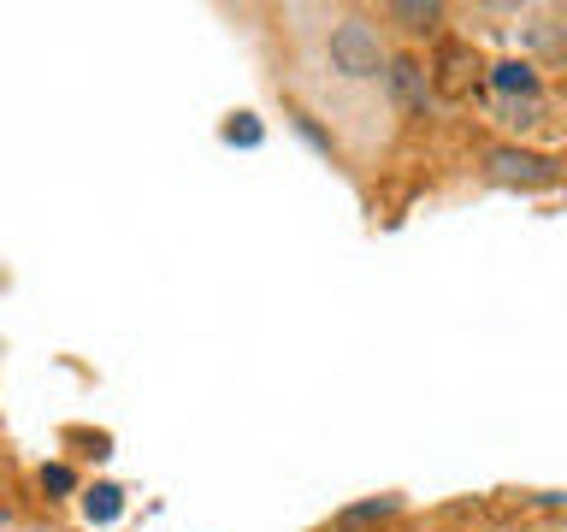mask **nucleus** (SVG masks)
Masks as SVG:
<instances>
[{
  "instance_id": "1",
  "label": "nucleus",
  "mask_w": 567,
  "mask_h": 532,
  "mask_svg": "<svg viewBox=\"0 0 567 532\" xmlns=\"http://www.w3.org/2000/svg\"><path fill=\"white\" fill-rule=\"evenodd\" d=\"M325 66L337 71V77H349V83H384L390 54H384L373 24L349 12V18H337V24L325 30Z\"/></svg>"
},
{
  "instance_id": "2",
  "label": "nucleus",
  "mask_w": 567,
  "mask_h": 532,
  "mask_svg": "<svg viewBox=\"0 0 567 532\" xmlns=\"http://www.w3.org/2000/svg\"><path fill=\"white\" fill-rule=\"evenodd\" d=\"M485 178H491V184H508V190H550V184H562V160L508 142V148H491V154H485Z\"/></svg>"
},
{
  "instance_id": "3",
  "label": "nucleus",
  "mask_w": 567,
  "mask_h": 532,
  "mask_svg": "<svg viewBox=\"0 0 567 532\" xmlns=\"http://www.w3.org/2000/svg\"><path fill=\"white\" fill-rule=\"evenodd\" d=\"M426 77H432V95H443V101H467V89H473V77H479V54H473L467 42H443L438 66H426Z\"/></svg>"
},
{
  "instance_id": "4",
  "label": "nucleus",
  "mask_w": 567,
  "mask_h": 532,
  "mask_svg": "<svg viewBox=\"0 0 567 532\" xmlns=\"http://www.w3.org/2000/svg\"><path fill=\"white\" fill-rule=\"evenodd\" d=\"M520 48H526L520 60H532V54L538 60H567V24L556 12H526L520 18Z\"/></svg>"
},
{
  "instance_id": "5",
  "label": "nucleus",
  "mask_w": 567,
  "mask_h": 532,
  "mask_svg": "<svg viewBox=\"0 0 567 532\" xmlns=\"http://www.w3.org/2000/svg\"><path fill=\"white\" fill-rule=\"evenodd\" d=\"M384 83H390V95H396L402 113H420L426 95H432V77H426V66H420L414 54H396V60L384 66Z\"/></svg>"
},
{
  "instance_id": "6",
  "label": "nucleus",
  "mask_w": 567,
  "mask_h": 532,
  "mask_svg": "<svg viewBox=\"0 0 567 532\" xmlns=\"http://www.w3.org/2000/svg\"><path fill=\"white\" fill-rule=\"evenodd\" d=\"M491 95L497 101H532V95H544V77L532 60H497L491 66Z\"/></svg>"
},
{
  "instance_id": "7",
  "label": "nucleus",
  "mask_w": 567,
  "mask_h": 532,
  "mask_svg": "<svg viewBox=\"0 0 567 532\" xmlns=\"http://www.w3.org/2000/svg\"><path fill=\"white\" fill-rule=\"evenodd\" d=\"M491 113H497V125H503V131L526 136V131H538V125H544V95H532V101H497Z\"/></svg>"
},
{
  "instance_id": "8",
  "label": "nucleus",
  "mask_w": 567,
  "mask_h": 532,
  "mask_svg": "<svg viewBox=\"0 0 567 532\" xmlns=\"http://www.w3.org/2000/svg\"><path fill=\"white\" fill-rule=\"evenodd\" d=\"M390 18H396V24H402L408 36H432V30L443 24V6H420V0H396V6H390Z\"/></svg>"
},
{
  "instance_id": "9",
  "label": "nucleus",
  "mask_w": 567,
  "mask_h": 532,
  "mask_svg": "<svg viewBox=\"0 0 567 532\" xmlns=\"http://www.w3.org/2000/svg\"><path fill=\"white\" fill-rule=\"evenodd\" d=\"M119 509H125V491H119V485H95V491L83 497V515H89V521H101V527H107V521H119Z\"/></svg>"
},
{
  "instance_id": "10",
  "label": "nucleus",
  "mask_w": 567,
  "mask_h": 532,
  "mask_svg": "<svg viewBox=\"0 0 567 532\" xmlns=\"http://www.w3.org/2000/svg\"><path fill=\"white\" fill-rule=\"evenodd\" d=\"M402 509V497H373V503H355V509H343L337 515V527H361V521H384V515H396Z\"/></svg>"
},
{
  "instance_id": "11",
  "label": "nucleus",
  "mask_w": 567,
  "mask_h": 532,
  "mask_svg": "<svg viewBox=\"0 0 567 532\" xmlns=\"http://www.w3.org/2000/svg\"><path fill=\"white\" fill-rule=\"evenodd\" d=\"M225 142H237V148H260V125H254V113H237V119L225 125Z\"/></svg>"
},
{
  "instance_id": "12",
  "label": "nucleus",
  "mask_w": 567,
  "mask_h": 532,
  "mask_svg": "<svg viewBox=\"0 0 567 532\" xmlns=\"http://www.w3.org/2000/svg\"><path fill=\"white\" fill-rule=\"evenodd\" d=\"M42 491H54V497H71V491H77V473H71L65 462L42 467Z\"/></svg>"
},
{
  "instance_id": "13",
  "label": "nucleus",
  "mask_w": 567,
  "mask_h": 532,
  "mask_svg": "<svg viewBox=\"0 0 567 532\" xmlns=\"http://www.w3.org/2000/svg\"><path fill=\"white\" fill-rule=\"evenodd\" d=\"M0 527H12V515H6V509H0Z\"/></svg>"
}]
</instances>
